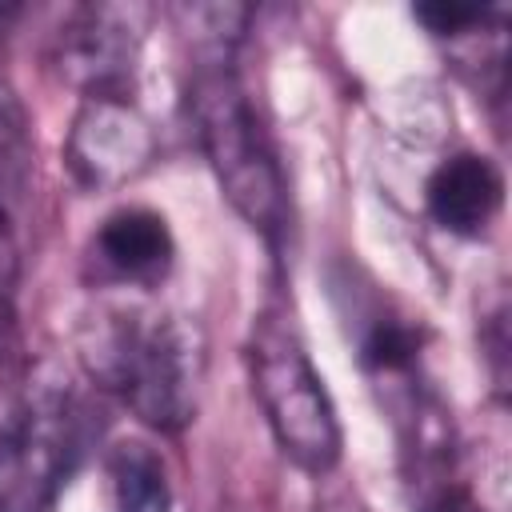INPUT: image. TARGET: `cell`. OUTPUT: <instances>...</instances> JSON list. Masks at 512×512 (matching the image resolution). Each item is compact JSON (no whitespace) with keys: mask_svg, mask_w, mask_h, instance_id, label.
I'll use <instances>...</instances> for the list:
<instances>
[{"mask_svg":"<svg viewBox=\"0 0 512 512\" xmlns=\"http://www.w3.org/2000/svg\"><path fill=\"white\" fill-rule=\"evenodd\" d=\"M144 32L148 8L140 4H84L60 24L52 60L84 96H128Z\"/></svg>","mask_w":512,"mask_h":512,"instance_id":"obj_5","label":"cell"},{"mask_svg":"<svg viewBox=\"0 0 512 512\" xmlns=\"http://www.w3.org/2000/svg\"><path fill=\"white\" fill-rule=\"evenodd\" d=\"M152 152H156L152 124L132 104V96H84L80 100L72 128H68V144H64V160L72 176L80 180V188L88 192L120 188L144 172Z\"/></svg>","mask_w":512,"mask_h":512,"instance_id":"obj_6","label":"cell"},{"mask_svg":"<svg viewBox=\"0 0 512 512\" xmlns=\"http://www.w3.org/2000/svg\"><path fill=\"white\" fill-rule=\"evenodd\" d=\"M80 360L104 392L156 432L176 436L200 412L208 356L204 332L188 316L112 308L88 324Z\"/></svg>","mask_w":512,"mask_h":512,"instance_id":"obj_2","label":"cell"},{"mask_svg":"<svg viewBox=\"0 0 512 512\" xmlns=\"http://www.w3.org/2000/svg\"><path fill=\"white\" fill-rule=\"evenodd\" d=\"M232 12L236 8H208L212 36L192 64L188 112L196 124L200 152L216 172V184L228 196V204L244 216L252 232L280 248L292 228L288 176L276 140L236 68V32H228Z\"/></svg>","mask_w":512,"mask_h":512,"instance_id":"obj_1","label":"cell"},{"mask_svg":"<svg viewBox=\"0 0 512 512\" xmlns=\"http://www.w3.org/2000/svg\"><path fill=\"white\" fill-rule=\"evenodd\" d=\"M424 204L444 232L480 236L504 204V172L480 152H452L432 168Z\"/></svg>","mask_w":512,"mask_h":512,"instance_id":"obj_8","label":"cell"},{"mask_svg":"<svg viewBox=\"0 0 512 512\" xmlns=\"http://www.w3.org/2000/svg\"><path fill=\"white\" fill-rule=\"evenodd\" d=\"M416 512H484V504L456 480H440L420 496Z\"/></svg>","mask_w":512,"mask_h":512,"instance_id":"obj_12","label":"cell"},{"mask_svg":"<svg viewBox=\"0 0 512 512\" xmlns=\"http://www.w3.org/2000/svg\"><path fill=\"white\" fill-rule=\"evenodd\" d=\"M88 256H92L100 280L156 288L172 272L176 240H172L168 220L156 208L128 204L100 220Z\"/></svg>","mask_w":512,"mask_h":512,"instance_id":"obj_7","label":"cell"},{"mask_svg":"<svg viewBox=\"0 0 512 512\" xmlns=\"http://www.w3.org/2000/svg\"><path fill=\"white\" fill-rule=\"evenodd\" d=\"M412 16L432 32V36H464L476 24H484L492 12L480 4H456V0H436V4H420L412 8Z\"/></svg>","mask_w":512,"mask_h":512,"instance_id":"obj_11","label":"cell"},{"mask_svg":"<svg viewBox=\"0 0 512 512\" xmlns=\"http://www.w3.org/2000/svg\"><path fill=\"white\" fill-rule=\"evenodd\" d=\"M112 512H172V476L156 448L124 440L104 460Z\"/></svg>","mask_w":512,"mask_h":512,"instance_id":"obj_9","label":"cell"},{"mask_svg":"<svg viewBox=\"0 0 512 512\" xmlns=\"http://www.w3.org/2000/svg\"><path fill=\"white\" fill-rule=\"evenodd\" d=\"M420 360V328L396 312H372L360 328V364L372 376H408Z\"/></svg>","mask_w":512,"mask_h":512,"instance_id":"obj_10","label":"cell"},{"mask_svg":"<svg viewBox=\"0 0 512 512\" xmlns=\"http://www.w3.org/2000/svg\"><path fill=\"white\" fill-rule=\"evenodd\" d=\"M92 440L88 404L36 380L0 408V512H52Z\"/></svg>","mask_w":512,"mask_h":512,"instance_id":"obj_4","label":"cell"},{"mask_svg":"<svg viewBox=\"0 0 512 512\" xmlns=\"http://www.w3.org/2000/svg\"><path fill=\"white\" fill-rule=\"evenodd\" d=\"M244 356L252 396L260 400V412L280 452L312 476L332 472L340 464L344 432L336 420V404L324 388V376L316 372L296 324L284 312H260Z\"/></svg>","mask_w":512,"mask_h":512,"instance_id":"obj_3","label":"cell"}]
</instances>
